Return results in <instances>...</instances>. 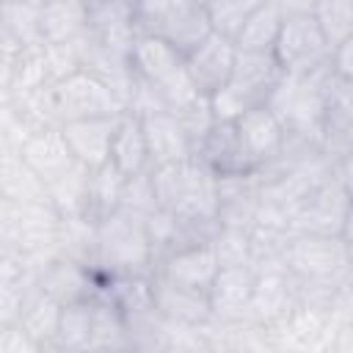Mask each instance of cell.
<instances>
[{
	"instance_id": "11",
	"label": "cell",
	"mask_w": 353,
	"mask_h": 353,
	"mask_svg": "<svg viewBox=\"0 0 353 353\" xmlns=\"http://www.w3.org/2000/svg\"><path fill=\"white\" fill-rule=\"evenodd\" d=\"M143 138H146V152H149V168L154 165H168V163H182L196 157V146L188 138L182 121L174 116V110H149L138 113Z\"/></svg>"
},
{
	"instance_id": "3",
	"label": "cell",
	"mask_w": 353,
	"mask_h": 353,
	"mask_svg": "<svg viewBox=\"0 0 353 353\" xmlns=\"http://www.w3.org/2000/svg\"><path fill=\"white\" fill-rule=\"evenodd\" d=\"M281 74L284 72L279 69L273 52L237 50L229 80L215 94L207 97L210 99L212 119L215 121H234L248 108L268 102V97L276 88V83H279Z\"/></svg>"
},
{
	"instance_id": "18",
	"label": "cell",
	"mask_w": 353,
	"mask_h": 353,
	"mask_svg": "<svg viewBox=\"0 0 353 353\" xmlns=\"http://www.w3.org/2000/svg\"><path fill=\"white\" fill-rule=\"evenodd\" d=\"M110 165H116L124 176H132L138 171L149 168V152H146V138L141 127V116L132 110H121L113 127L110 138Z\"/></svg>"
},
{
	"instance_id": "22",
	"label": "cell",
	"mask_w": 353,
	"mask_h": 353,
	"mask_svg": "<svg viewBox=\"0 0 353 353\" xmlns=\"http://www.w3.org/2000/svg\"><path fill=\"white\" fill-rule=\"evenodd\" d=\"M94 298H80V301H69L61 306V317H58V331H55V345L66 347V350H83L91 347V336H94Z\"/></svg>"
},
{
	"instance_id": "21",
	"label": "cell",
	"mask_w": 353,
	"mask_h": 353,
	"mask_svg": "<svg viewBox=\"0 0 353 353\" xmlns=\"http://www.w3.org/2000/svg\"><path fill=\"white\" fill-rule=\"evenodd\" d=\"M124 174L110 165L102 163L99 168L88 171V182H85V207H83V218L88 221H99L108 212L119 210L121 204V188H124Z\"/></svg>"
},
{
	"instance_id": "17",
	"label": "cell",
	"mask_w": 353,
	"mask_h": 353,
	"mask_svg": "<svg viewBox=\"0 0 353 353\" xmlns=\"http://www.w3.org/2000/svg\"><path fill=\"white\" fill-rule=\"evenodd\" d=\"M88 28V0H39V30L44 44L77 41Z\"/></svg>"
},
{
	"instance_id": "6",
	"label": "cell",
	"mask_w": 353,
	"mask_h": 353,
	"mask_svg": "<svg viewBox=\"0 0 353 353\" xmlns=\"http://www.w3.org/2000/svg\"><path fill=\"white\" fill-rule=\"evenodd\" d=\"M135 25L138 33L160 36L182 55L212 30L207 0H135Z\"/></svg>"
},
{
	"instance_id": "9",
	"label": "cell",
	"mask_w": 353,
	"mask_h": 353,
	"mask_svg": "<svg viewBox=\"0 0 353 353\" xmlns=\"http://www.w3.org/2000/svg\"><path fill=\"white\" fill-rule=\"evenodd\" d=\"M237 47L229 36L210 30L190 52H185V72L201 97L215 94L232 74Z\"/></svg>"
},
{
	"instance_id": "29",
	"label": "cell",
	"mask_w": 353,
	"mask_h": 353,
	"mask_svg": "<svg viewBox=\"0 0 353 353\" xmlns=\"http://www.w3.org/2000/svg\"><path fill=\"white\" fill-rule=\"evenodd\" d=\"M0 256H3V248H0Z\"/></svg>"
},
{
	"instance_id": "16",
	"label": "cell",
	"mask_w": 353,
	"mask_h": 353,
	"mask_svg": "<svg viewBox=\"0 0 353 353\" xmlns=\"http://www.w3.org/2000/svg\"><path fill=\"white\" fill-rule=\"evenodd\" d=\"M218 268L221 265H218V256L212 251V243H193V245H182V248L163 254L160 268L154 273L165 276L168 281L182 284V287H193V290L207 292Z\"/></svg>"
},
{
	"instance_id": "4",
	"label": "cell",
	"mask_w": 353,
	"mask_h": 353,
	"mask_svg": "<svg viewBox=\"0 0 353 353\" xmlns=\"http://www.w3.org/2000/svg\"><path fill=\"white\" fill-rule=\"evenodd\" d=\"M61 215L47 201L0 196V248L14 256H41L55 248Z\"/></svg>"
},
{
	"instance_id": "24",
	"label": "cell",
	"mask_w": 353,
	"mask_h": 353,
	"mask_svg": "<svg viewBox=\"0 0 353 353\" xmlns=\"http://www.w3.org/2000/svg\"><path fill=\"white\" fill-rule=\"evenodd\" d=\"M265 0H207V14H210V25L215 33L234 39V33L240 30L243 19L259 8Z\"/></svg>"
},
{
	"instance_id": "14",
	"label": "cell",
	"mask_w": 353,
	"mask_h": 353,
	"mask_svg": "<svg viewBox=\"0 0 353 353\" xmlns=\"http://www.w3.org/2000/svg\"><path fill=\"white\" fill-rule=\"evenodd\" d=\"M152 287V301L154 309L163 320H168L171 325H204L207 320H212L210 314V301L204 290H193V287H182L176 281H168L165 276L154 273L149 279Z\"/></svg>"
},
{
	"instance_id": "5",
	"label": "cell",
	"mask_w": 353,
	"mask_h": 353,
	"mask_svg": "<svg viewBox=\"0 0 353 353\" xmlns=\"http://www.w3.org/2000/svg\"><path fill=\"white\" fill-rule=\"evenodd\" d=\"M347 237L345 234H290L284 245V268L298 284L342 287L347 276Z\"/></svg>"
},
{
	"instance_id": "1",
	"label": "cell",
	"mask_w": 353,
	"mask_h": 353,
	"mask_svg": "<svg viewBox=\"0 0 353 353\" xmlns=\"http://www.w3.org/2000/svg\"><path fill=\"white\" fill-rule=\"evenodd\" d=\"M154 262V251L143 226V218L130 210H113L94 221L91 268L108 279L146 276Z\"/></svg>"
},
{
	"instance_id": "26",
	"label": "cell",
	"mask_w": 353,
	"mask_h": 353,
	"mask_svg": "<svg viewBox=\"0 0 353 353\" xmlns=\"http://www.w3.org/2000/svg\"><path fill=\"white\" fill-rule=\"evenodd\" d=\"M121 210H130L141 218H146L152 210H157V201H154V190H152V176H149V168L146 171H138L132 176L124 179V188H121Z\"/></svg>"
},
{
	"instance_id": "12",
	"label": "cell",
	"mask_w": 353,
	"mask_h": 353,
	"mask_svg": "<svg viewBox=\"0 0 353 353\" xmlns=\"http://www.w3.org/2000/svg\"><path fill=\"white\" fill-rule=\"evenodd\" d=\"M254 279H256V270L251 268V262L218 268L215 279L207 287L210 314L218 317V320H223V323H234V320L248 317Z\"/></svg>"
},
{
	"instance_id": "10",
	"label": "cell",
	"mask_w": 353,
	"mask_h": 353,
	"mask_svg": "<svg viewBox=\"0 0 353 353\" xmlns=\"http://www.w3.org/2000/svg\"><path fill=\"white\" fill-rule=\"evenodd\" d=\"M234 124H237V135L248 152V160L254 163L256 171L270 168L281 157L287 132H284L279 116L265 102L248 108L243 116L234 119Z\"/></svg>"
},
{
	"instance_id": "28",
	"label": "cell",
	"mask_w": 353,
	"mask_h": 353,
	"mask_svg": "<svg viewBox=\"0 0 353 353\" xmlns=\"http://www.w3.org/2000/svg\"><path fill=\"white\" fill-rule=\"evenodd\" d=\"M0 3H22V0H0Z\"/></svg>"
},
{
	"instance_id": "27",
	"label": "cell",
	"mask_w": 353,
	"mask_h": 353,
	"mask_svg": "<svg viewBox=\"0 0 353 353\" xmlns=\"http://www.w3.org/2000/svg\"><path fill=\"white\" fill-rule=\"evenodd\" d=\"M314 0H279V6L284 8V14H301V11H309Z\"/></svg>"
},
{
	"instance_id": "15",
	"label": "cell",
	"mask_w": 353,
	"mask_h": 353,
	"mask_svg": "<svg viewBox=\"0 0 353 353\" xmlns=\"http://www.w3.org/2000/svg\"><path fill=\"white\" fill-rule=\"evenodd\" d=\"M116 116H97V119H77V121H63L58 124L66 146L72 149L74 160L83 163L88 171L99 168L110 157V138L116 127Z\"/></svg>"
},
{
	"instance_id": "25",
	"label": "cell",
	"mask_w": 353,
	"mask_h": 353,
	"mask_svg": "<svg viewBox=\"0 0 353 353\" xmlns=\"http://www.w3.org/2000/svg\"><path fill=\"white\" fill-rule=\"evenodd\" d=\"M218 256V265H245L251 262V237L243 226H218L215 237L210 240Z\"/></svg>"
},
{
	"instance_id": "19",
	"label": "cell",
	"mask_w": 353,
	"mask_h": 353,
	"mask_svg": "<svg viewBox=\"0 0 353 353\" xmlns=\"http://www.w3.org/2000/svg\"><path fill=\"white\" fill-rule=\"evenodd\" d=\"M284 22V8L279 6V0H265L259 8H254L240 30L234 33V47L237 50H248V52H273L276 36L281 30Z\"/></svg>"
},
{
	"instance_id": "2",
	"label": "cell",
	"mask_w": 353,
	"mask_h": 353,
	"mask_svg": "<svg viewBox=\"0 0 353 353\" xmlns=\"http://www.w3.org/2000/svg\"><path fill=\"white\" fill-rule=\"evenodd\" d=\"M130 66L132 74L146 83L168 110H176L190 99L201 97L185 72V55L160 36L138 33L130 47Z\"/></svg>"
},
{
	"instance_id": "13",
	"label": "cell",
	"mask_w": 353,
	"mask_h": 353,
	"mask_svg": "<svg viewBox=\"0 0 353 353\" xmlns=\"http://www.w3.org/2000/svg\"><path fill=\"white\" fill-rule=\"evenodd\" d=\"M196 157L215 174V176H234V174H256L248 152L237 135L234 121H212L204 132Z\"/></svg>"
},
{
	"instance_id": "23",
	"label": "cell",
	"mask_w": 353,
	"mask_h": 353,
	"mask_svg": "<svg viewBox=\"0 0 353 353\" xmlns=\"http://www.w3.org/2000/svg\"><path fill=\"white\" fill-rule=\"evenodd\" d=\"M328 47L353 39V0H314L309 8Z\"/></svg>"
},
{
	"instance_id": "7",
	"label": "cell",
	"mask_w": 353,
	"mask_h": 353,
	"mask_svg": "<svg viewBox=\"0 0 353 353\" xmlns=\"http://www.w3.org/2000/svg\"><path fill=\"white\" fill-rule=\"evenodd\" d=\"M47 110L52 124L77 121V119H97V116H116L124 108V102L116 97V91L94 72L74 69L47 88Z\"/></svg>"
},
{
	"instance_id": "20",
	"label": "cell",
	"mask_w": 353,
	"mask_h": 353,
	"mask_svg": "<svg viewBox=\"0 0 353 353\" xmlns=\"http://www.w3.org/2000/svg\"><path fill=\"white\" fill-rule=\"evenodd\" d=\"M61 306L55 298H50L47 292L39 290V284L30 290L22 314L17 320V325L33 339L36 347H47L55 345V331H58V317H61Z\"/></svg>"
},
{
	"instance_id": "8",
	"label": "cell",
	"mask_w": 353,
	"mask_h": 353,
	"mask_svg": "<svg viewBox=\"0 0 353 353\" xmlns=\"http://www.w3.org/2000/svg\"><path fill=\"white\" fill-rule=\"evenodd\" d=\"M328 41L309 11L284 14L273 44V58L284 74H312L328 63Z\"/></svg>"
}]
</instances>
